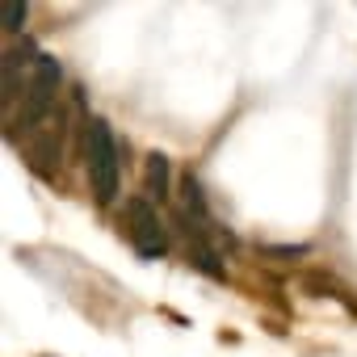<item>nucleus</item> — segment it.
<instances>
[{"instance_id": "1", "label": "nucleus", "mask_w": 357, "mask_h": 357, "mask_svg": "<svg viewBox=\"0 0 357 357\" xmlns=\"http://www.w3.org/2000/svg\"><path fill=\"white\" fill-rule=\"evenodd\" d=\"M84 160H89V185L97 194L101 206H109L118 198V181H122V160H118V143L105 118H89L84 122Z\"/></svg>"}, {"instance_id": "2", "label": "nucleus", "mask_w": 357, "mask_h": 357, "mask_svg": "<svg viewBox=\"0 0 357 357\" xmlns=\"http://www.w3.org/2000/svg\"><path fill=\"white\" fill-rule=\"evenodd\" d=\"M59 63L51 59V55H43L38 63H34V76H30V84H26V109H22V118L13 122V126H34L51 105H55V93H59Z\"/></svg>"}, {"instance_id": "3", "label": "nucleus", "mask_w": 357, "mask_h": 357, "mask_svg": "<svg viewBox=\"0 0 357 357\" xmlns=\"http://www.w3.org/2000/svg\"><path fill=\"white\" fill-rule=\"evenodd\" d=\"M126 236H130V244L143 257H164V248H168V236L160 227V215L151 211L147 198H130L126 202Z\"/></svg>"}, {"instance_id": "4", "label": "nucleus", "mask_w": 357, "mask_h": 357, "mask_svg": "<svg viewBox=\"0 0 357 357\" xmlns=\"http://www.w3.org/2000/svg\"><path fill=\"white\" fill-rule=\"evenodd\" d=\"M147 194L160 198V202L168 198V160H164L160 151L147 155Z\"/></svg>"}, {"instance_id": "5", "label": "nucleus", "mask_w": 357, "mask_h": 357, "mask_svg": "<svg viewBox=\"0 0 357 357\" xmlns=\"http://www.w3.org/2000/svg\"><path fill=\"white\" fill-rule=\"evenodd\" d=\"M190 261H194V265H198L202 273H211V278H219V282L227 278V269L219 265V252H211V248H206V240H198V244L190 248Z\"/></svg>"}, {"instance_id": "6", "label": "nucleus", "mask_w": 357, "mask_h": 357, "mask_svg": "<svg viewBox=\"0 0 357 357\" xmlns=\"http://www.w3.org/2000/svg\"><path fill=\"white\" fill-rule=\"evenodd\" d=\"M0 17H5V30L9 34H17L22 22H26V5H22V0H5V5H0Z\"/></svg>"}]
</instances>
